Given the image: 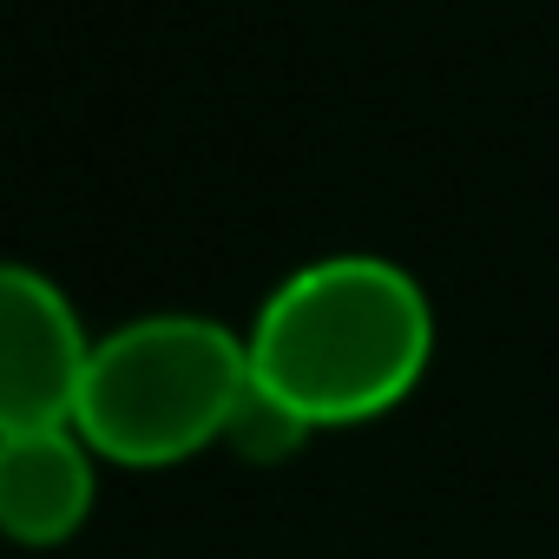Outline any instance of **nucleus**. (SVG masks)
I'll use <instances>...</instances> for the list:
<instances>
[{
  "label": "nucleus",
  "mask_w": 559,
  "mask_h": 559,
  "mask_svg": "<svg viewBox=\"0 0 559 559\" xmlns=\"http://www.w3.org/2000/svg\"><path fill=\"white\" fill-rule=\"evenodd\" d=\"M250 382L310 435L362 428L402 408L435 362V304L421 276L376 250H336L290 270L243 330Z\"/></svg>",
  "instance_id": "obj_1"
},
{
  "label": "nucleus",
  "mask_w": 559,
  "mask_h": 559,
  "mask_svg": "<svg viewBox=\"0 0 559 559\" xmlns=\"http://www.w3.org/2000/svg\"><path fill=\"white\" fill-rule=\"evenodd\" d=\"M250 395V349L230 323L198 310H152L93 336L73 435L99 467H178L217 448Z\"/></svg>",
  "instance_id": "obj_2"
},
{
  "label": "nucleus",
  "mask_w": 559,
  "mask_h": 559,
  "mask_svg": "<svg viewBox=\"0 0 559 559\" xmlns=\"http://www.w3.org/2000/svg\"><path fill=\"white\" fill-rule=\"evenodd\" d=\"M93 336L47 270L0 257V435L73 428Z\"/></svg>",
  "instance_id": "obj_3"
},
{
  "label": "nucleus",
  "mask_w": 559,
  "mask_h": 559,
  "mask_svg": "<svg viewBox=\"0 0 559 559\" xmlns=\"http://www.w3.org/2000/svg\"><path fill=\"white\" fill-rule=\"evenodd\" d=\"M99 500V454L73 428L0 435V539L27 552L67 546Z\"/></svg>",
  "instance_id": "obj_4"
},
{
  "label": "nucleus",
  "mask_w": 559,
  "mask_h": 559,
  "mask_svg": "<svg viewBox=\"0 0 559 559\" xmlns=\"http://www.w3.org/2000/svg\"><path fill=\"white\" fill-rule=\"evenodd\" d=\"M310 441V428L284 408V402H270L257 382H250V395L237 402V421H230V435H224V448H237L243 461H284V454H297Z\"/></svg>",
  "instance_id": "obj_5"
}]
</instances>
